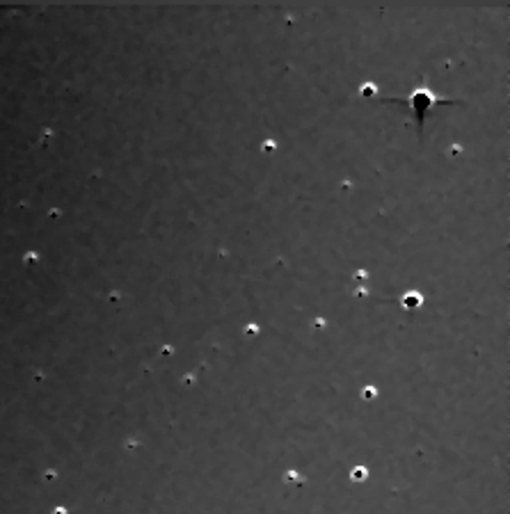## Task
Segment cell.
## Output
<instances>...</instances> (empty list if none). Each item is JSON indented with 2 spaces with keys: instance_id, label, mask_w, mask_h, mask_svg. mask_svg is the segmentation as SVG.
Returning a JSON list of instances; mask_svg holds the SVG:
<instances>
[{
  "instance_id": "cell-1",
  "label": "cell",
  "mask_w": 510,
  "mask_h": 514,
  "mask_svg": "<svg viewBox=\"0 0 510 514\" xmlns=\"http://www.w3.org/2000/svg\"><path fill=\"white\" fill-rule=\"evenodd\" d=\"M387 103H398V105H403V108H410L412 114L417 117V124H419V129H424V121H426V117L430 114V110L439 108V105H456L458 101L444 99V96L430 92L428 87H417V90L412 92L407 99H387Z\"/></svg>"
}]
</instances>
